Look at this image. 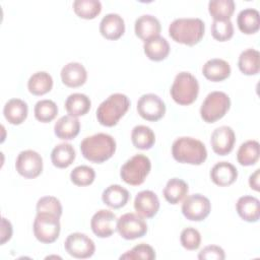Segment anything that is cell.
<instances>
[{"mask_svg":"<svg viewBox=\"0 0 260 260\" xmlns=\"http://www.w3.org/2000/svg\"><path fill=\"white\" fill-rule=\"evenodd\" d=\"M83 157L94 164H102L113 156L116 151V141L107 133H96L85 137L80 143Z\"/></svg>","mask_w":260,"mask_h":260,"instance_id":"1","label":"cell"},{"mask_svg":"<svg viewBox=\"0 0 260 260\" xmlns=\"http://www.w3.org/2000/svg\"><path fill=\"white\" fill-rule=\"evenodd\" d=\"M205 31V24L200 18H177L169 25V35L177 43L194 46L198 44Z\"/></svg>","mask_w":260,"mask_h":260,"instance_id":"2","label":"cell"},{"mask_svg":"<svg viewBox=\"0 0 260 260\" xmlns=\"http://www.w3.org/2000/svg\"><path fill=\"white\" fill-rule=\"evenodd\" d=\"M172 154L178 162L199 166L205 161L207 150L200 140L184 136L173 142Z\"/></svg>","mask_w":260,"mask_h":260,"instance_id":"3","label":"cell"},{"mask_svg":"<svg viewBox=\"0 0 260 260\" xmlns=\"http://www.w3.org/2000/svg\"><path fill=\"white\" fill-rule=\"evenodd\" d=\"M129 107L130 101L126 94L113 93L98 107L96 119L101 125L113 127L127 113Z\"/></svg>","mask_w":260,"mask_h":260,"instance_id":"4","label":"cell"},{"mask_svg":"<svg viewBox=\"0 0 260 260\" xmlns=\"http://www.w3.org/2000/svg\"><path fill=\"white\" fill-rule=\"evenodd\" d=\"M170 93L172 99L181 106L193 104L199 93V83L190 72L182 71L178 73L171 86Z\"/></svg>","mask_w":260,"mask_h":260,"instance_id":"5","label":"cell"},{"mask_svg":"<svg viewBox=\"0 0 260 260\" xmlns=\"http://www.w3.org/2000/svg\"><path fill=\"white\" fill-rule=\"evenodd\" d=\"M151 170L150 159L144 154H135L129 158L120 170L121 179L128 185H141Z\"/></svg>","mask_w":260,"mask_h":260,"instance_id":"6","label":"cell"},{"mask_svg":"<svg viewBox=\"0 0 260 260\" xmlns=\"http://www.w3.org/2000/svg\"><path fill=\"white\" fill-rule=\"evenodd\" d=\"M231 108L230 96L223 91L209 92L200 107V116L206 123H214L221 119Z\"/></svg>","mask_w":260,"mask_h":260,"instance_id":"7","label":"cell"},{"mask_svg":"<svg viewBox=\"0 0 260 260\" xmlns=\"http://www.w3.org/2000/svg\"><path fill=\"white\" fill-rule=\"evenodd\" d=\"M34 235L43 244L54 243L61 231L60 217L51 213H37L34 220Z\"/></svg>","mask_w":260,"mask_h":260,"instance_id":"8","label":"cell"},{"mask_svg":"<svg viewBox=\"0 0 260 260\" xmlns=\"http://www.w3.org/2000/svg\"><path fill=\"white\" fill-rule=\"evenodd\" d=\"M117 231L123 239L135 240L147 233V224L139 214L128 212L117 219Z\"/></svg>","mask_w":260,"mask_h":260,"instance_id":"9","label":"cell"},{"mask_svg":"<svg viewBox=\"0 0 260 260\" xmlns=\"http://www.w3.org/2000/svg\"><path fill=\"white\" fill-rule=\"evenodd\" d=\"M15 169L23 178L35 179L43 172V158L41 154L35 150H22L16 157Z\"/></svg>","mask_w":260,"mask_h":260,"instance_id":"10","label":"cell"},{"mask_svg":"<svg viewBox=\"0 0 260 260\" xmlns=\"http://www.w3.org/2000/svg\"><path fill=\"white\" fill-rule=\"evenodd\" d=\"M211 210L209 199L201 194L189 195L182 204L183 215L192 221H201L205 219Z\"/></svg>","mask_w":260,"mask_h":260,"instance_id":"11","label":"cell"},{"mask_svg":"<svg viewBox=\"0 0 260 260\" xmlns=\"http://www.w3.org/2000/svg\"><path fill=\"white\" fill-rule=\"evenodd\" d=\"M66 252L77 259H86L94 254L95 246L93 241L82 233L70 234L64 243Z\"/></svg>","mask_w":260,"mask_h":260,"instance_id":"12","label":"cell"},{"mask_svg":"<svg viewBox=\"0 0 260 260\" xmlns=\"http://www.w3.org/2000/svg\"><path fill=\"white\" fill-rule=\"evenodd\" d=\"M137 112L144 120L155 122L165 116L166 105L158 95L145 93L142 94L137 102Z\"/></svg>","mask_w":260,"mask_h":260,"instance_id":"13","label":"cell"},{"mask_svg":"<svg viewBox=\"0 0 260 260\" xmlns=\"http://www.w3.org/2000/svg\"><path fill=\"white\" fill-rule=\"evenodd\" d=\"M90 228L96 237L109 238L117 230V217L111 210L101 209L92 215Z\"/></svg>","mask_w":260,"mask_h":260,"instance_id":"14","label":"cell"},{"mask_svg":"<svg viewBox=\"0 0 260 260\" xmlns=\"http://www.w3.org/2000/svg\"><path fill=\"white\" fill-rule=\"evenodd\" d=\"M236 135L230 126H220L214 129L210 137L212 150L218 155L229 154L235 145Z\"/></svg>","mask_w":260,"mask_h":260,"instance_id":"15","label":"cell"},{"mask_svg":"<svg viewBox=\"0 0 260 260\" xmlns=\"http://www.w3.org/2000/svg\"><path fill=\"white\" fill-rule=\"evenodd\" d=\"M134 209L140 216L151 218L159 209L158 197L150 190L140 191L134 199Z\"/></svg>","mask_w":260,"mask_h":260,"instance_id":"16","label":"cell"},{"mask_svg":"<svg viewBox=\"0 0 260 260\" xmlns=\"http://www.w3.org/2000/svg\"><path fill=\"white\" fill-rule=\"evenodd\" d=\"M101 35L110 41L120 39L125 32V22L122 16L117 13L106 14L100 22Z\"/></svg>","mask_w":260,"mask_h":260,"instance_id":"17","label":"cell"},{"mask_svg":"<svg viewBox=\"0 0 260 260\" xmlns=\"http://www.w3.org/2000/svg\"><path fill=\"white\" fill-rule=\"evenodd\" d=\"M135 35L142 41H147L151 38L159 36L161 30L159 20L150 14H143L135 20Z\"/></svg>","mask_w":260,"mask_h":260,"instance_id":"18","label":"cell"},{"mask_svg":"<svg viewBox=\"0 0 260 260\" xmlns=\"http://www.w3.org/2000/svg\"><path fill=\"white\" fill-rule=\"evenodd\" d=\"M238 178V170L229 161H219L215 164L210 171L211 181L219 186L226 187L232 185Z\"/></svg>","mask_w":260,"mask_h":260,"instance_id":"19","label":"cell"},{"mask_svg":"<svg viewBox=\"0 0 260 260\" xmlns=\"http://www.w3.org/2000/svg\"><path fill=\"white\" fill-rule=\"evenodd\" d=\"M86 78V69L78 62H70L61 70V80L68 87H79L85 83Z\"/></svg>","mask_w":260,"mask_h":260,"instance_id":"20","label":"cell"},{"mask_svg":"<svg viewBox=\"0 0 260 260\" xmlns=\"http://www.w3.org/2000/svg\"><path fill=\"white\" fill-rule=\"evenodd\" d=\"M202 73L206 79L213 82H219L231 75V66L222 59L213 58L205 62L202 67Z\"/></svg>","mask_w":260,"mask_h":260,"instance_id":"21","label":"cell"},{"mask_svg":"<svg viewBox=\"0 0 260 260\" xmlns=\"http://www.w3.org/2000/svg\"><path fill=\"white\" fill-rule=\"evenodd\" d=\"M259 200L254 196L245 195L238 199L236 209L239 216L248 222H256L260 217Z\"/></svg>","mask_w":260,"mask_h":260,"instance_id":"22","label":"cell"},{"mask_svg":"<svg viewBox=\"0 0 260 260\" xmlns=\"http://www.w3.org/2000/svg\"><path fill=\"white\" fill-rule=\"evenodd\" d=\"M80 131V122L76 117L66 115L57 120L54 126L55 135L62 140L74 139Z\"/></svg>","mask_w":260,"mask_h":260,"instance_id":"23","label":"cell"},{"mask_svg":"<svg viewBox=\"0 0 260 260\" xmlns=\"http://www.w3.org/2000/svg\"><path fill=\"white\" fill-rule=\"evenodd\" d=\"M3 114L8 123L12 125H20L27 117V104L20 99H11L5 104Z\"/></svg>","mask_w":260,"mask_h":260,"instance_id":"24","label":"cell"},{"mask_svg":"<svg viewBox=\"0 0 260 260\" xmlns=\"http://www.w3.org/2000/svg\"><path fill=\"white\" fill-rule=\"evenodd\" d=\"M143 50L148 59L158 62L165 60L169 56L170 45L165 38L157 36L145 41Z\"/></svg>","mask_w":260,"mask_h":260,"instance_id":"25","label":"cell"},{"mask_svg":"<svg viewBox=\"0 0 260 260\" xmlns=\"http://www.w3.org/2000/svg\"><path fill=\"white\" fill-rule=\"evenodd\" d=\"M129 197L130 194L128 190L118 184L110 185L104 190L102 194L103 202L114 209L125 206L129 200Z\"/></svg>","mask_w":260,"mask_h":260,"instance_id":"26","label":"cell"},{"mask_svg":"<svg viewBox=\"0 0 260 260\" xmlns=\"http://www.w3.org/2000/svg\"><path fill=\"white\" fill-rule=\"evenodd\" d=\"M188 191V184L184 180L179 178H173L169 180L166 184L162 194L165 199L170 204L175 205L180 203L187 196Z\"/></svg>","mask_w":260,"mask_h":260,"instance_id":"27","label":"cell"},{"mask_svg":"<svg viewBox=\"0 0 260 260\" xmlns=\"http://www.w3.org/2000/svg\"><path fill=\"white\" fill-rule=\"evenodd\" d=\"M239 29L245 35H253L259 30V12L254 8H246L239 12L237 17Z\"/></svg>","mask_w":260,"mask_h":260,"instance_id":"28","label":"cell"},{"mask_svg":"<svg viewBox=\"0 0 260 260\" xmlns=\"http://www.w3.org/2000/svg\"><path fill=\"white\" fill-rule=\"evenodd\" d=\"M75 149L70 143H59L51 152L52 164L59 169L68 168L75 159Z\"/></svg>","mask_w":260,"mask_h":260,"instance_id":"29","label":"cell"},{"mask_svg":"<svg viewBox=\"0 0 260 260\" xmlns=\"http://www.w3.org/2000/svg\"><path fill=\"white\" fill-rule=\"evenodd\" d=\"M91 107L89 98L84 93L75 92L70 94L65 101V109L70 116L79 117L88 113Z\"/></svg>","mask_w":260,"mask_h":260,"instance_id":"30","label":"cell"},{"mask_svg":"<svg viewBox=\"0 0 260 260\" xmlns=\"http://www.w3.org/2000/svg\"><path fill=\"white\" fill-rule=\"evenodd\" d=\"M238 66L245 75H256L260 69V54L255 49L243 51L238 60Z\"/></svg>","mask_w":260,"mask_h":260,"instance_id":"31","label":"cell"},{"mask_svg":"<svg viewBox=\"0 0 260 260\" xmlns=\"http://www.w3.org/2000/svg\"><path fill=\"white\" fill-rule=\"evenodd\" d=\"M53 87V78L46 71H38L34 73L28 81L27 88L34 95H44L48 93Z\"/></svg>","mask_w":260,"mask_h":260,"instance_id":"32","label":"cell"},{"mask_svg":"<svg viewBox=\"0 0 260 260\" xmlns=\"http://www.w3.org/2000/svg\"><path fill=\"white\" fill-rule=\"evenodd\" d=\"M131 141L136 148L147 150L153 146L155 142V135L151 128L145 125H137L132 129Z\"/></svg>","mask_w":260,"mask_h":260,"instance_id":"33","label":"cell"},{"mask_svg":"<svg viewBox=\"0 0 260 260\" xmlns=\"http://www.w3.org/2000/svg\"><path fill=\"white\" fill-rule=\"evenodd\" d=\"M240 165L249 167L255 165L259 159V143L256 140H248L241 144L237 152Z\"/></svg>","mask_w":260,"mask_h":260,"instance_id":"34","label":"cell"},{"mask_svg":"<svg viewBox=\"0 0 260 260\" xmlns=\"http://www.w3.org/2000/svg\"><path fill=\"white\" fill-rule=\"evenodd\" d=\"M236 8L233 0H211L208 11L214 20H230Z\"/></svg>","mask_w":260,"mask_h":260,"instance_id":"35","label":"cell"},{"mask_svg":"<svg viewBox=\"0 0 260 260\" xmlns=\"http://www.w3.org/2000/svg\"><path fill=\"white\" fill-rule=\"evenodd\" d=\"M73 10L80 18L93 19L101 13L102 3L99 0H75Z\"/></svg>","mask_w":260,"mask_h":260,"instance_id":"36","label":"cell"},{"mask_svg":"<svg viewBox=\"0 0 260 260\" xmlns=\"http://www.w3.org/2000/svg\"><path fill=\"white\" fill-rule=\"evenodd\" d=\"M35 117L42 123H49L53 121L58 114V107L55 102L51 100H41L34 108Z\"/></svg>","mask_w":260,"mask_h":260,"instance_id":"37","label":"cell"},{"mask_svg":"<svg viewBox=\"0 0 260 260\" xmlns=\"http://www.w3.org/2000/svg\"><path fill=\"white\" fill-rule=\"evenodd\" d=\"M95 178V172L91 167L88 166H77L70 173L71 182L80 187L88 186L93 183Z\"/></svg>","mask_w":260,"mask_h":260,"instance_id":"38","label":"cell"},{"mask_svg":"<svg viewBox=\"0 0 260 260\" xmlns=\"http://www.w3.org/2000/svg\"><path fill=\"white\" fill-rule=\"evenodd\" d=\"M120 259L153 260V259H155V251L151 246H149L145 243H141L139 245L134 246L131 250H129L126 253H124L123 255H121Z\"/></svg>","mask_w":260,"mask_h":260,"instance_id":"39","label":"cell"},{"mask_svg":"<svg viewBox=\"0 0 260 260\" xmlns=\"http://www.w3.org/2000/svg\"><path fill=\"white\" fill-rule=\"evenodd\" d=\"M211 35L219 42H225L234 36V25L231 20H213L211 24Z\"/></svg>","mask_w":260,"mask_h":260,"instance_id":"40","label":"cell"},{"mask_svg":"<svg viewBox=\"0 0 260 260\" xmlns=\"http://www.w3.org/2000/svg\"><path fill=\"white\" fill-rule=\"evenodd\" d=\"M37 213H51L57 216L62 215V205L58 198L54 196L41 197L37 202Z\"/></svg>","mask_w":260,"mask_h":260,"instance_id":"41","label":"cell"},{"mask_svg":"<svg viewBox=\"0 0 260 260\" xmlns=\"http://www.w3.org/2000/svg\"><path fill=\"white\" fill-rule=\"evenodd\" d=\"M180 242L185 249L194 251L197 250L201 244V235L194 228H186L181 232Z\"/></svg>","mask_w":260,"mask_h":260,"instance_id":"42","label":"cell"},{"mask_svg":"<svg viewBox=\"0 0 260 260\" xmlns=\"http://www.w3.org/2000/svg\"><path fill=\"white\" fill-rule=\"evenodd\" d=\"M224 258L223 249L216 245L206 246L198 254V259L200 260H223Z\"/></svg>","mask_w":260,"mask_h":260,"instance_id":"43","label":"cell"},{"mask_svg":"<svg viewBox=\"0 0 260 260\" xmlns=\"http://www.w3.org/2000/svg\"><path fill=\"white\" fill-rule=\"evenodd\" d=\"M12 224L11 222L6 219L5 217H2L1 219V245H4L7 241L11 239L12 236Z\"/></svg>","mask_w":260,"mask_h":260,"instance_id":"44","label":"cell"},{"mask_svg":"<svg viewBox=\"0 0 260 260\" xmlns=\"http://www.w3.org/2000/svg\"><path fill=\"white\" fill-rule=\"evenodd\" d=\"M259 172L260 170L257 169L250 177H249V185L251 189L255 191H259Z\"/></svg>","mask_w":260,"mask_h":260,"instance_id":"45","label":"cell"}]
</instances>
